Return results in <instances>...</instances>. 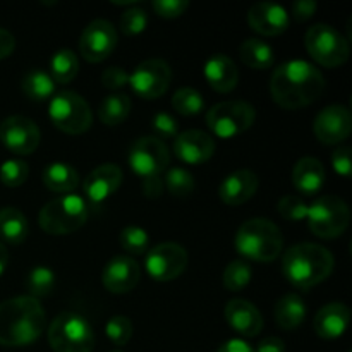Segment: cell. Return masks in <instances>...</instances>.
Returning a JSON list of instances; mask_svg holds the SVG:
<instances>
[{"label": "cell", "instance_id": "obj_1", "mask_svg": "<svg viewBox=\"0 0 352 352\" xmlns=\"http://www.w3.org/2000/svg\"><path fill=\"white\" fill-rule=\"evenodd\" d=\"M323 89L325 78L320 69L301 58L284 62L272 74V98L287 110L311 105L322 96Z\"/></svg>", "mask_w": 352, "mask_h": 352}, {"label": "cell", "instance_id": "obj_2", "mask_svg": "<svg viewBox=\"0 0 352 352\" xmlns=\"http://www.w3.org/2000/svg\"><path fill=\"white\" fill-rule=\"evenodd\" d=\"M45 323L43 306L31 296H17L0 302V346H30L40 339Z\"/></svg>", "mask_w": 352, "mask_h": 352}, {"label": "cell", "instance_id": "obj_3", "mask_svg": "<svg viewBox=\"0 0 352 352\" xmlns=\"http://www.w3.org/2000/svg\"><path fill=\"white\" fill-rule=\"evenodd\" d=\"M333 254L327 248L313 243L294 244L284 253L282 272L294 287L311 289L330 277Z\"/></svg>", "mask_w": 352, "mask_h": 352}, {"label": "cell", "instance_id": "obj_4", "mask_svg": "<svg viewBox=\"0 0 352 352\" xmlns=\"http://www.w3.org/2000/svg\"><path fill=\"white\" fill-rule=\"evenodd\" d=\"M131 170L141 179L143 192L148 198H158L164 189V172L170 164L167 144L155 136H143L133 143L127 157Z\"/></svg>", "mask_w": 352, "mask_h": 352}, {"label": "cell", "instance_id": "obj_5", "mask_svg": "<svg viewBox=\"0 0 352 352\" xmlns=\"http://www.w3.org/2000/svg\"><path fill=\"white\" fill-rule=\"evenodd\" d=\"M284 250L280 229L268 219H250L236 234V251L244 260L270 263Z\"/></svg>", "mask_w": 352, "mask_h": 352}, {"label": "cell", "instance_id": "obj_6", "mask_svg": "<svg viewBox=\"0 0 352 352\" xmlns=\"http://www.w3.org/2000/svg\"><path fill=\"white\" fill-rule=\"evenodd\" d=\"M89 215L88 203L78 195H64L41 208L40 227L50 236H65L81 229Z\"/></svg>", "mask_w": 352, "mask_h": 352}, {"label": "cell", "instance_id": "obj_7", "mask_svg": "<svg viewBox=\"0 0 352 352\" xmlns=\"http://www.w3.org/2000/svg\"><path fill=\"white\" fill-rule=\"evenodd\" d=\"M48 344L55 352H91L95 332L85 316L65 311L55 316L50 323Z\"/></svg>", "mask_w": 352, "mask_h": 352}, {"label": "cell", "instance_id": "obj_8", "mask_svg": "<svg viewBox=\"0 0 352 352\" xmlns=\"http://www.w3.org/2000/svg\"><path fill=\"white\" fill-rule=\"evenodd\" d=\"M308 226L316 237L322 239H336L342 236L349 227L351 212L342 198L327 195L313 201L308 206Z\"/></svg>", "mask_w": 352, "mask_h": 352}, {"label": "cell", "instance_id": "obj_9", "mask_svg": "<svg viewBox=\"0 0 352 352\" xmlns=\"http://www.w3.org/2000/svg\"><path fill=\"white\" fill-rule=\"evenodd\" d=\"M308 54L323 67H339L349 58L351 48L347 38L330 24H315L305 34Z\"/></svg>", "mask_w": 352, "mask_h": 352}, {"label": "cell", "instance_id": "obj_10", "mask_svg": "<svg viewBox=\"0 0 352 352\" xmlns=\"http://www.w3.org/2000/svg\"><path fill=\"white\" fill-rule=\"evenodd\" d=\"M256 119V110L243 100H229L213 105L206 112V124L210 131L220 140H232L246 133Z\"/></svg>", "mask_w": 352, "mask_h": 352}, {"label": "cell", "instance_id": "obj_11", "mask_svg": "<svg viewBox=\"0 0 352 352\" xmlns=\"http://www.w3.org/2000/svg\"><path fill=\"white\" fill-rule=\"evenodd\" d=\"M48 117L65 134H82L91 127L93 113L86 100L74 91H60L48 103Z\"/></svg>", "mask_w": 352, "mask_h": 352}, {"label": "cell", "instance_id": "obj_12", "mask_svg": "<svg viewBox=\"0 0 352 352\" xmlns=\"http://www.w3.org/2000/svg\"><path fill=\"white\" fill-rule=\"evenodd\" d=\"M170 81V65L164 58H148L131 72L127 82L140 98L157 100L167 91Z\"/></svg>", "mask_w": 352, "mask_h": 352}, {"label": "cell", "instance_id": "obj_13", "mask_svg": "<svg viewBox=\"0 0 352 352\" xmlns=\"http://www.w3.org/2000/svg\"><path fill=\"white\" fill-rule=\"evenodd\" d=\"M188 251L177 243H162L148 250L146 267L148 275L157 282H170L181 277L188 267Z\"/></svg>", "mask_w": 352, "mask_h": 352}, {"label": "cell", "instance_id": "obj_14", "mask_svg": "<svg viewBox=\"0 0 352 352\" xmlns=\"http://www.w3.org/2000/svg\"><path fill=\"white\" fill-rule=\"evenodd\" d=\"M117 47V30L110 21L95 19L79 38V54L88 62L98 64L109 58Z\"/></svg>", "mask_w": 352, "mask_h": 352}, {"label": "cell", "instance_id": "obj_15", "mask_svg": "<svg viewBox=\"0 0 352 352\" xmlns=\"http://www.w3.org/2000/svg\"><path fill=\"white\" fill-rule=\"evenodd\" d=\"M40 127L24 116H10L0 124V141L16 155H31L40 144Z\"/></svg>", "mask_w": 352, "mask_h": 352}, {"label": "cell", "instance_id": "obj_16", "mask_svg": "<svg viewBox=\"0 0 352 352\" xmlns=\"http://www.w3.org/2000/svg\"><path fill=\"white\" fill-rule=\"evenodd\" d=\"M352 116L346 105H330L316 116L313 133L323 144H339L349 138Z\"/></svg>", "mask_w": 352, "mask_h": 352}, {"label": "cell", "instance_id": "obj_17", "mask_svg": "<svg viewBox=\"0 0 352 352\" xmlns=\"http://www.w3.org/2000/svg\"><path fill=\"white\" fill-rule=\"evenodd\" d=\"M120 184H122V168L116 164H103L89 172L82 182V189L91 205H102L110 196L116 195Z\"/></svg>", "mask_w": 352, "mask_h": 352}, {"label": "cell", "instance_id": "obj_18", "mask_svg": "<svg viewBox=\"0 0 352 352\" xmlns=\"http://www.w3.org/2000/svg\"><path fill=\"white\" fill-rule=\"evenodd\" d=\"M174 153L188 165H199L208 162L215 153V141L203 131H184L174 141Z\"/></svg>", "mask_w": 352, "mask_h": 352}, {"label": "cell", "instance_id": "obj_19", "mask_svg": "<svg viewBox=\"0 0 352 352\" xmlns=\"http://www.w3.org/2000/svg\"><path fill=\"white\" fill-rule=\"evenodd\" d=\"M141 278L140 265L131 256H113L103 268L102 282L112 294H126L138 285Z\"/></svg>", "mask_w": 352, "mask_h": 352}, {"label": "cell", "instance_id": "obj_20", "mask_svg": "<svg viewBox=\"0 0 352 352\" xmlns=\"http://www.w3.org/2000/svg\"><path fill=\"white\" fill-rule=\"evenodd\" d=\"M289 14L275 2H258L248 12L251 30L263 36H278L289 28Z\"/></svg>", "mask_w": 352, "mask_h": 352}, {"label": "cell", "instance_id": "obj_21", "mask_svg": "<svg viewBox=\"0 0 352 352\" xmlns=\"http://www.w3.org/2000/svg\"><path fill=\"white\" fill-rule=\"evenodd\" d=\"M230 329L243 337H256L263 330V316L253 302L246 299H232L223 309Z\"/></svg>", "mask_w": 352, "mask_h": 352}, {"label": "cell", "instance_id": "obj_22", "mask_svg": "<svg viewBox=\"0 0 352 352\" xmlns=\"http://www.w3.org/2000/svg\"><path fill=\"white\" fill-rule=\"evenodd\" d=\"M258 186H260L258 175L248 168H241L223 179L219 188V196L229 206L243 205L256 195Z\"/></svg>", "mask_w": 352, "mask_h": 352}, {"label": "cell", "instance_id": "obj_23", "mask_svg": "<svg viewBox=\"0 0 352 352\" xmlns=\"http://www.w3.org/2000/svg\"><path fill=\"white\" fill-rule=\"evenodd\" d=\"M349 322L351 311L344 302H329L315 315L313 329L322 339L333 340L346 333Z\"/></svg>", "mask_w": 352, "mask_h": 352}, {"label": "cell", "instance_id": "obj_24", "mask_svg": "<svg viewBox=\"0 0 352 352\" xmlns=\"http://www.w3.org/2000/svg\"><path fill=\"white\" fill-rule=\"evenodd\" d=\"M203 74H205L210 88L215 89L217 93L232 91L239 81V69H237L236 62L223 54L212 55L205 62Z\"/></svg>", "mask_w": 352, "mask_h": 352}, {"label": "cell", "instance_id": "obj_25", "mask_svg": "<svg viewBox=\"0 0 352 352\" xmlns=\"http://www.w3.org/2000/svg\"><path fill=\"white\" fill-rule=\"evenodd\" d=\"M325 179V167L318 158L305 157L296 162L292 168V186L302 196H313L322 191Z\"/></svg>", "mask_w": 352, "mask_h": 352}, {"label": "cell", "instance_id": "obj_26", "mask_svg": "<svg viewBox=\"0 0 352 352\" xmlns=\"http://www.w3.org/2000/svg\"><path fill=\"white\" fill-rule=\"evenodd\" d=\"M306 315H308V309H306L305 301L301 296L294 292L282 296L275 305V322L284 330H296L301 327Z\"/></svg>", "mask_w": 352, "mask_h": 352}, {"label": "cell", "instance_id": "obj_27", "mask_svg": "<svg viewBox=\"0 0 352 352\" xmlns=\"http://www.w3.org/2000/svg\"><path fill=\"white\" fill-rule=\"evenodd\" d=\"M30 234L26 215L14 206L0 208V239L7 244H21Z\"/></svg>", "mask_w": 352, "mask_h": 352}, {"label": "cell", "instance_id": "obj_28", "mask_svg": "<svg viewBox=\"0 0 352 352\" xmlns=\"http://www.w3.org/2000/svg\"><path fill=\"white\" fill-rule=\"evenodd\" d=\"M239 57L248 67L267 71L274 65V48L260 38H248L241 43Z\"/></svg>", "mask_w": 352, "mask_h": 352}, {"label": "cell", "instance_id": "obj_29", "mask_svg": "<svg viewBox=\"0 0 352 352\" xmlns=\"http://www.w3.org/2000/svg\"><path fill=\"white\" fill-rule=\"evenodd\" d=\"M43 182L54 192H71L78 188L79 174L71 164L54 162L43 170Z\"/></svg>", "mask_w": 352, "mask_h": 352}, {"label": "cell", "instance_id": "obj_30", "mask_svg": "<svg viewBox=\"0 0 352 352\" xmlns=\"http://www.w3.org/2000/svg\"><path fill=\"white\" fill-rule=\"evenodd\" d=\"M23 93L34 102H45L55 93V81L43 69H31L21 81Z\"/></svg>", "mask_w": 352, "mask_h": 352}, {"label": "cell", "instance_id": "obj_31", "mask_svg": "<svg viewBox=\"0 0 352 352\" xmlns=\"http://www.w3.org/2000/svg\"><path fill=\"white\" fill-rule=\"evenodd\" d=\"M131 112V98L126 93H112L100 103L98 116L105 126L113 127L122 124Z\"/></svg>", "mask_w": 352, "mask_h": 352}, {"label": "cell", "instance_id": "obj_32", "mask_svg": "<svg viewBox=\"0 0 352 352\" xmlns=\"http://www.w3.org/2000/svg\"><path fill=\"white\" fill-rule=\"evenodd\" d=\"M50 78L54 79L55 85L57 82H71L72 79L76 78V74L79 72V58L78 55L74 54L69 48H64V50H58L52 55L50 58Z\"/></svg>", "mask_w": 352, "mask_h": 352}, {"label": "cell", "instance_id": "obj_33", "mask_svg": "<svg viewBox=\"0 0 352 352\" xmlns=\"http://www.w3.org/2000/svg\"><path fill=\"white\" fill-rule=\"evenodd\" d=\"M172 107L181 116H198L205 110V100L195 88H181L172 96Z\"/></svg>", "mask_w": 352, "mask_h": 352}, {"label": "cell", "instance_id": "obj_34", "mask_svg": "<svg viewBox=\"0 0 352 352\" xmlns=\"http://www.w3.org/2000/svg\"><path fill=\"white\" fill-rule=\"evenodd\" d=\"M250 263L246 260H234L223 270V287L230 292H239L251 282Z\"/></svg>", "mask_w": 352, "mask_h": 352}, {"label": "cell", "instance_id": "obj_35", "mask_svg": "<svg viewBox=\"0 0 352 352\" xmlns=\"http://www.w3.org/2000/svg\"><path fill=\"white\" fill-rule=\"evenodd\" d=\"M55 287V274L48 267H34L28 275V291L31 298H47Z\"/></svg>", "mask_w": 352, "mask_h": 352}, {"label": "cell", "instance_id": "obj_36", "mask_svg": "<svg viewBox=\"0 0 352 352\" xmlns=\"http://www.w3.org/2000/svg\"><path fill=\"white\" fill-rule=\"evenodd\" d=\"M165 188L175 198H188L195 191V179H192L191 172H188L186 168H167Z\"/></svg>", "mask_w": 352, "mask_h": 352}, {"label": "cell", "instance_id": "obj_37", "mask_svg": "<svg viewBox=\"0 0 352 352\" xmlns=\"http://www.w3.org/2000/svg\"><path fill=\"white\" fill-rule=\"evenodd\" d=\"M119 243L126 253L129 254H144L148 251V244H150V237L143 227L129 226L122 229L119 234Z\"/></svg>", "mask_w": 352, "mask_h": 352}, {"label": "cell", "instance_id": "obj_38", "mask_svg": "<svg viewBox=\"0 0 352 352\" xmlns=\"http://www.w3.org/2000/svg\"><path fill=\"white\" fill-rule=\"evenodd\" d=\"M28 175H30V167L19 158H10L0 165V182L7 188H19L26 182Z\"/></svg>", "mask_w": 352, "mask_h": 352}, {"label": "cell", "instance_id": "obj_39", "mask_svg": "<svg viewBox=\"0 0 352 352\" xmlns=\"http://www.w3.org/2000/svg\"><path fill=\"white\" fill-rule=\"evenodd\" d=\"M105 336L113 346H126L133 337V322L122 315L112 316L105 325Z\"/></svg>", "mask_w": 352, "mask_h": 352}, {"label": "cell", "instance_id": "obj_40", "mask_svg": "<svg viewBox=\"0 0 352 352\" xmlns=\"http://www.w3.org/2000/svg\"><path fill=\"white\" fill-rule=\"evenodd\" d=\"M148 26V14L140 7H129L122 12L119 19V30L126 36H136L141 34Z\"/></svg>", "mask_w": 352, "mask_h": 352}, {"label": "cell", "instance_id": "obj_41", "mask_svg": "<svg viewBox=\"0 0 352 352\" xmlns=\"http://www.w3.org/2000/svg\"><path fill=\"white\" fill-rule=\"evenodd\" d=\"M277 210L278 215L289 222H301V220H306V215H308V205L296 195L284 196L278 201Z\"/></svg>", "mask_w": 352, "mask_h": 352}, {"label": "cell", "instance_id": "obj_42", "mask_svg": "<svg viewBox=\"0 0 352 352\" xmlns=\"http://www.w3.org/2000/svg\"><path fill=\"white\" fill-rule=\"evenodd\" d=\"M153 131H155V138L158 140H172L179 134V124L170 113L167 112H158L157 116L153 117Z\"/></svg>", "mask_w": 352, "mask_h": 352}, {"label": "cell", "instance_id": "obj_43", "mask_svg": "<svg viewBox=\"0 0 352 352\" xmlns=\"http://www.w3.org/2000/svg\"><path fill=\"white\" fill-rule=\"evenodd\" d=\"M189 9V2L186 0H155L153 10L157 16L164 19H174V17L182 16Z\"/></svg>", "mask_w": 352, "mask_h": 352}, {"label": "cell", "instance_id": "obj_44", "mask_svg": "<svg viewBox=\"0 0 352 352\" xmlns=\"http://www.w3.org/2000/svg\"><path fill=\"white\" fill-rule=\"evenodd\" d=\"M127 81H129V74L126 72V69L116 67V65H113V67L105 69L102 74L103 86L109 89L122 88V86L127 85Z\"/></svg>", "mask_w": 352, "mask_h": 352}, {"label": "cell", "instance_id": "obj_45", "mask_svg": "<svg viewBox=\"0 0 352 352\" xmlns=\"http://www.w3.org/2000/svg\"><path fill=\"white\" fill-rule=\"evenodd\" d=\"M332 165L333 170L337 172L342 177H349L351 175V148L349 146H342L337 148L336 151L332 153Z\"/></svg>", "mask_w": 352, "mask_h": 352}, {"label": "cell", "instance_id": "obj_46", "mask_svg": "<svg viewBox=\"0 0 352 352\" xmlns=\"http://www.w3.org/2000/svg\"><path fill=\"white\" fill-rule=\"evenodd\" d=\"M316 9H318V6H316L315 0H299L292 6V16L299 23H305L309 17L315 16Z\"/></svg>", "mask_w": 352, "mask_h": 352}, {"label": "cell", "instance_id": "obj_47", "mask_svg": "<svg viewBox=\"0 0 352 352\" xmlns=\"http://www.w3.org/2000/svg\"><path fill=\"white\" fill-rule=\"evenodd\" d=\"M16 48V38L12 33H9L7 30L0 28V60L7 58Z\"/></svg>", "mask_w": 352, "mask_h": 352}, {"label": "cell", "instance_id": "obj_48", "mask_svg": "<svg viewBox=\"0 0 352 352\" xmlns=\"http://www.w3.org/2000/svg\"><path fill=\"white\" fill-rule=\"evenodd\" d=\"M254 352H285V344L278 337H267L258 344Z\"/></svg>", "mask_w": 352, "mask_h": 352}, {"label": "cell", "instance_id": "obj_49", "mask_svg": "<svg viewBox=\"0 0 352 352\" xmlns=\"http://www.w3.org/2000/svg\"><path fill=\"white\" fill-rule=\"evenodd\" d=\"M217 352H254V347L243 339H230L223 342Z\"/></svg>", "mask_w": 352, "mask_h": 352}, {"label": "cell", "instance_id": "obj_50", "mask_svg": "<svg viewBox=\"0 0 352 352\" xmlns=\"http://www.w3.org/2000/svg\"><path fill=\"white\" fill-rule=\"evenodd\" d=\"M7 265H9V251L3 246V243H0V277L6 272Z\"/></svg>", "mask_w": 352, "mask_h": 352}, {"label": "cell", "instance_id": "obj_51", "mask_svg": "<svg viewBox=\"0 0 352 352\" xmlns=\"http://www.w3.org/2000/svg\"><path fill=\"white\" fill-rule=\"evenodd\" d=\"M112 352H120V351H112Z\"/></svg>", "mask_w": 352, "mask_h": 352}]
</instances>
